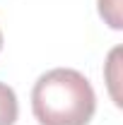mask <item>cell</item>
Returning <instances> with one entry per match:
<instances>
[{
    "label": "cell",
    "instance_id": "1",
    "mask_svg": "<svg viewBox=\"0 0 123 125\" xmlns=\"http://www.w3.org/2000/svg\"><path fill=\"white\" fill-rule=\"evenodd\" d=\"M31 111L41 125H89L97 111V94L82 72L53 67L34 82Z\"/></svg>",
    "mask_w": 123,
    "mask_h": 125
},
{
    "label": "cell",
    "instance_id": "2",
    "mask_svg": "<svg viewBox=\"0 0 123 125\" xmlns=\"http://www.w3.org/2000/svg\"><path fill=\"white\" fill-rule=\"evenodd\" d=\"M17 115H19V104L15 89L0 82V125H15Z\"/></svg>",
    "mask_w": 123,
    "mask_h": 125
},
{
    "label": "cell",
    "instance_id": "3",
    "mask_svg": "<svg viewBox=\"0 0 123 125\" xmlns=\"http://www.w3.org/2000/svg\"><path fill=\"white\" fill-rule=\"evenodd\" d=\"M118 58H121V48H113L109 53V62H106V82H109V92L113 96L116 106H121V94H118Z\"/></svg>",
    "mask_w": 123,
    "mask_h": 125
},
{
    "label": "cell",
    "instance_id": "4",
    "mask_svg": "<svg viewBox=\"0 0 123 125\" xmlns=\"http://www.w3.org/2000/svg\"><path fill=\"white\" fill-rule=\"evenodd\" d=\"M99 2V15L111 29H123V17H121V0H97Z\"/></svg>",
    "mask_w": 123,
    "mask_h": 125
},
{
    "label": "cell",
    "instance_id": "5",
    "mask_svg": "<svg viewBox=\"0 0 123 125\" xmlns=\"http://www.w3.org/2000/svg\"><path fill=\"white\" fill-rule=\"evenodd\" d=\"M0 51H2V31H0Z\"/></svg>",
    "mask_w": 123,
    "mask_h": 125
}]
</instances>
